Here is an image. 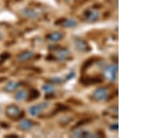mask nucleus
Segmentation results:
<instances>
[{"instance_id":"f257e3e1","label":"nucleus","mask_w":156,"mask_h":138,"mask_svg":"<svg viewBox=\"0 0 156 138\" xmlns=\"http://www.w3.org/2000/svg\"><path fill=\"white\" fill-rule=\"evenodd\" d=\"M6 114L10 119H17L24 116V112L16 105H10L6 109Z\"/></svg>"},{"instance_id":"f03ea898","label":"nucleus","mask_w":156,"mask_h":138,"mask_svg":"<svg viewBox=\"0 0 156 138\" xmlns=\"http://www.w3.org/2000/svg\"><path fill=\"white\" fill-rule=\"evenodd\" d=\"M80 83L84 86H90V85H95L101 84L103 82V79L99 76H85L81 77L79 80Z\"/></svg>"},{"instance_id":"7ed1b4c3","label":"nucleus","mask_w":156,"mask_h":138,"mask_svg":"<svg viewBox=\"0 0 156 138\" xmlns=\"http://www.w3.org/2000/svg\"><path fill=\"white\" fill-rule=\"evenodd\" d=\"M118 71V65L112 64L108 66L105 69L104 75V77L110 81H115L117 78V73Z\"/></svg>"},{"instance_id":"20e7f679","label":"nucleus","mask_w":156,"mask_h":138,"mask_svg":"<svg viewBox=\"0 0 156 138\" xmlns=\"http://www.w3.org/2000/svg\"><path fill=\"white\" fill-rule=\"evenodd\" d=\"M48 106H49V103L47 102L40 103L39 104L33 105V106L30 107L29 109V112L31 116L36 117L37 115H39L44 109H46Z\"/></svg>"},{"instance_id":"39448f33","label":"nucleus","mask_w":156,"mask_h":138,"mask_svg":"<svg viewBox=\"0 0 156 138\" xmlns=\"http://www.w3.org/2000/svg\"><path fill=\"white\" fill-rule=\"evenodd\" d=\"M108 96V92L107 88L99 87L95 90L93 93V97L98 101H103L107 99Z\"/></svg>"},{"instance_id":"423d86ee","label":"nucleus","mask_w":156,"mask_h":138,"mask_svg":"<svg viewBox=\"0 0 156 138\" xmlns=\"http://www.w3.org/2000/svg\"><path fill=\"white\" fill-rule=\"evenodd\" d=\"M74 44L75 46L76 47V49L80 52H86L91 50V47H90L89 45L83 39H76L74 41Z\"/></svg>"},{"instance_id":"0eeeda50","label":"nucleus","mask_w":156,"mask_h":138,"mask_svg":"<svg viewBox=\"0 0 156 138\" xmlns=\"http://www.w3.org/2000/svg\"><path fill=\"white\" fill-rule=\"evenodd\" d=\"M73 135L75 137H98L97 134L91 133L90 132L84 129H76L73 132Z\"/></svg>"},{"instance_id":"6e6552de","label":"nucleus","mask_w":156,"mask_h":138,"mask_svg":"<svg viewBox=\"0 0 156 138\" xmlns=\"http://www.w3.org/2000/svg\"><path fill=\"white\" fill-rule=\"evenodd\" d=\"M84 16L87 21L95 22L97 21L99 17V13L94 10L87 9L84 12Z\"/></svg>"},{"instance_id":"1a4fd4ad","label":"nucleus","mask_w":156,"mask_h":138,"mask_svg":"<svg viewBox=\"0 0 156 138\" xmlns=\"http://www.w3.org/2000/svg\"><path fill=\"white\" fill-rule=\"evenodd\" d=\"M69 51L68 49L67 48H62L60 47L59 50H58V52L56 53V57L58 59H59L60 61H65L67 59V57H69Z\"/></svg>"},{"instance_id":"9d476101","label":"nucleus","mask_w":156,"mask_h":138,"mask_svg":"<svg viewBox=\"0 0 156 138\" xmlns=\"http://www.w3.org/2000/svg\"><path fill=\"white\" fill-rule=\"evenodd\" d=\"M23 14L25 16L29 17V18H32V19H35L37 18V17L39 16V13H37L36 10L32 9H29V8H26L23 10Z\"/></svg>"},{"instance_id":"9b49d317","label":"nucleus","mask_w":156,"mask_h":138,"mask_svg":"<svg viewBox=\"0 0 156 138\" xmlns=\"http://www.w3.org/2000/svg\"><path fill=\"white\" fill-rule=\"evenodd\" d=\"M34 56V53L31 51H25L24 52H22V53L20 54L18 57H17V59L20 62H26V61H28L30 59H31Z\"/></svg>"},{"instance_id":"f8f14e48","label":"nucleus","mask_w":156,"mask_h":138,"mask_svg":"<svg viewBox=\"0 0 156 138\" xmlns=\"http://www.w3.org/2000/svg\"><path fill=\"white\" fill-rule=\"evenodd\" d=\"M33 126H34V124L29 119L22 120L20 123V128L24 130H29L31 129Z\"/></svg>"},{"instance_id":"ddd939ff","label":"nucleus","mask_w":156,"mask_h":138,"mask_svg":"<svg viewBox=\"0 0 156 138\" xmlns=\"http://www.w3.org/2000/svg\"><path fill=\"white\" fill-rule=\"evenodd\" d=\"M63 36L64 35L63 34L61 33V32H53V33L50 34L48 36V39L50 40V41H51L53 42H57L63 39Z\"/></svg>"},{"instance_id":"4468645a","label":"nucleus","mask_w":156,"mask_h":138,"mask_svg":"<svg viewBox=\"0 0 156 138\" xmlns=\"http://www.w3.org/2000/svg\"><path fill=\"white\" fill-rule=\"evenodd\" d=\"M20 84L18 82H9L5 87L4 90L7 92H12L16 90L20 87Z\"/></svg>"},{"instance_id":"2eb2a0df","label":"nucleus","mask_w":156,"mask_h":138,"mask_svg":"<svg viewBox=\"0 0 156 138\" xmlns=\"http://www.w3.org/2000/svg\"><path fill=\"white\" fill-rule=\"evenodd\" d=\"M96 61V59L94 57H92V58H90V59H87L86 61L84 62L83 64H82V66H81V71L82 72H85L86 71V70L87 69H89V68L92 66V65L94 64V63Z\"/></svg>"},{"instance_id":"dca6fc26","label":"nucleus","mask_w":156,"mask_h":138,"mask_svg":"<svg viewBox=\"0 0 156 138\" xmlns=\"http://www.w3.org/2000/svg\"><path fill=\"white\" fill-rule=\"evenodd\" d=\"M78 24V22L74 19H66L62 25L66 28H72V27H76Z\"/></svg>"},{"instance_id":"f3484780","label":"nucleus","mask_w":156,"mask_h":138,"mask_svg":"<svg viewBox=\"0 0 156 138\" xmlns=\"http://www.w3.org/2000/svg\"><path fill=\"white\" fill-rule=\"evenodd\" d=\"M27 96V92L25 90H21V91L16 93V94L15 95V99L16 100H18V101H22L26 99Z\"/></svg>"},{"instance_id":"a211bd4d","label":"nucleus","mask_w":156,"mask_h":138,"mask_svg":"<svg viewBox=\"0 0 156 138\" xmlns=\"http://www.w3.org/2000/svg\"><path fill=\"white\" fill-rule=\"evenodd\" d=\"M69 107L67 106L66 105H64L62 103H57L56 105V108L54 110V112H65L68 111L69 110Z\"/></svg>"},{"instance_id":"6ab92c4d","label":"nucleus","mask_w":156,"mask_h":138,"mask_svg":"<svg viewBox=\"0 0 156 138\" xmlns=\"http://www.w3.org/2000/svg\"><path fill=\"white\" fill-rule=\"evenodd\" d=\"M40 96V93L38 91V90L33 89L31 90V91L29 93V100H36Z\"/></svg>"},{"instance_id":"aec40b11","label":"nucleus","mask_w":156,"mask_h":138,"mask_svg":"<svg viewBox=\"0 0 156 138\" xmlns=\"http://www.w3.org/2000/svg\"><path fill=\"white\" fill-rule=\"evenodd\" d=\"M90 121H91V119H83L80 120L79 122L76 123V125H74V128H73V129H77V128H79L80 126H82V125L88 124V123H90Z\"/></svg>"},{"instance_id":"412c9836","label":"nucleus","mask_w":156,"mask_h":138,"mask_svg":"<svg viewBox=\"0 0 156 138\" xmlns=\"http://www.w3.org/2000/svg\"><path fill=\"white\" fill-rule=\"evenodd\" d=\"M42 89L46 93H51L54 91V88L49 84H45L42 87Z\"/></svg>"},{"instance_id":"4be33fe9","label":"nucleus","mask_w":156,"mask_h":138,"mask_svg":"<svg viewBox=\"0 0 156 138\" xmlns=\"http://www.w3.org/2000/svg\"><path fill=\"white\" fill-rule=\"evenodd\" d=\"M63 82L62 80L59 78V77H53L51 80H49V83L51 84H60Z\"/></svg>"},{"instance_id":"5701e85b","label":"nucleus","mask_w":156,"mask_h":138,"mask_svg":"<svg viewBox=\"0 0 156 138\" xmlns=\"http://www.w3.org/2000/svg\"><path fill=\"white\" fill-rule=\"evenodd\" d=\"M72 119L71 118H69V117H64L62 118V119H60V124L62 125H67L69 124V123L72 121Z\"/></svg>"},{"instance_id":"b1692460","label":"nucleus","mask_w":156,"mask_h":138,"mask_svg":"<svg viewBox=\"0 0 156 138\" xmlns=\"http://www.w3.org/2000/svg\"><path fill=\"white\" fill-rule=\"evenodd\" d=\"M10 56H11V55H10L9 53L5 52V53H3L1 54V56H0V59H1L2 62H4V61H6L7 59H9Z\"/></svg>"},{"instance_id":"393cba45","label":"nucleus","mask_w":156,"mask_h":138,"mask_svg":"<svg viewBox=\"0 0 156 138\" xmlns=\"http://www.w3.org/2000/svg\"><path fill=\"white\" fill-rule=\"evenodd\" d=\"M75 75H76V73H75L74 71H70L69 73L66 76V80H72V79H73L75 77Z\"/></svg>"},{"instance_id":"a878e982","label":"nucleus","mask_w":156,"mask_h":138,"mask_svg":"<svg viewBox=\"0 0 156 138\" xmlns=\"http://www.w3.org/2000/svg\"><path fill=\"white\" fill-rule=\"evenodd\" d=\"M65 18H60V19H58L57 20V21H56V22H54V24L56 25H60V24H63V22L65 21Z\"/></svg>"},{"instance_id":"bb28decb","label":"nucleus","mask_w":156,"mask_h":138,"mask_svg":"<svg viewBox=\"0 0 156 138\" xmlns=\"http://www.w3.org/2000/svg\"><path fill=\"white\" fill-rule=\"evenodd\" d=\"M54 98V94L53 92L51 93H47V95L45 96V99H52Z\"/></svg>"},{"instance_id":"cd10ccee","label":"nucleus","mask_w":156,"mask_h":138,"mask_svg":"<svg viewBox=\"0 0 156 138\" xmlns=\"http://www.w3.org/2000/svg\"><path fill=\"white\" fill-rule=\"evenodd\" d=\"M118 129H119V125H118V124H114L110 126V129L111 130H117Z\"/></svg>"},{"instance_id":"c85d7f7f","label":"nucleus","mask_w":156,"mask_h":138,"mask_svg":"<svg viewBox=\"0 0 156 138\" xmlns=\"http://www.w3.org/2000/svg\"><path fill=\"white\" fill-rule=\"evenodd\" d=\"M60 46H49V50H58L60 48Z\"/></svg>"},{"instance_id":"c756f323","label":"nucleus","mask_w":156,"mask_h":138,"mask_svg":"<svg viewBox=\"0 0 156 138\" xmlns=\"http://www.w3.org/2000/svg\"><path fill=\"white\" fill-rule=\"evenodd\" d=\"M46 59H47V60H49V61H52V60L55 59V58H54V57L53 56V55L49 54L48 56H47V57H46Z\"/></svg>"},{"instance_id":"7c9ffc66","label":"nucleus","mask_w":156,"mask_h":138,"mask_svg":"<svg viewBox=\"0 0 156 138\" xmlns=\"http://www.w3.org/2000/svg\"><path fill=\"white\" fill-rule=\"evenodd\" d=\"M1 126L2 127V128H4V129H9V125L7 124H6V123H1Z\"/></svg>"},{"instance_id":"2f4dec72","label":"nucleus","mask_w":156,"mask_h":138,"mask_svg":"<svg viewBox=\"0 0 156 138\" xmlns=\"http://www.w3.org/2000/svg\"><path fill=\"white\" fill-rule=\"evenodd\" d=\"M18 137V135H6V137Z\"/></svg>"},{"instance_id":"473e14b6","label":"nucleus","mask_w":156,"mask_h":138,"mask_svg":"<svg viewBox=\"0 0 156 138\" xmlns=\"http://www.w3.org/2000/svg\"><path fill=\"white\" fill-rule=\"evenodd\" d=\"M2 37V33H1V32H0V38Z\"/></svg>"},{"instance_id":"72a5a7b5","label":"nucleus","mask_w":156,"mask_h":138,"mask_svg":"<svg viewBox=\"0 0 156 138\" xmlns=\"http://www.w3.org/2000/svg\"><path fill=\"white\" fill-rule=\"evenodd\" d=\"M0 113H1V108H0Z\"/></svg>"},{"instance_id":"f704fd0d","label":"nucleus","mask_w":156,"mask_h":138,"mask_svg":"<svg viewBox=\"0 0 156 138\" xmlns=\"http://www.w3.org/2000/svg\"><path fill=\"white\" fill-rule=\"evenodd\" d=\"M65 1H69V0H65Z\"/></svg>"}]
</instances>
